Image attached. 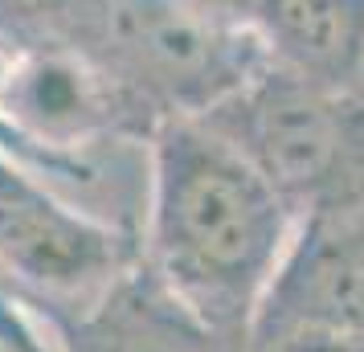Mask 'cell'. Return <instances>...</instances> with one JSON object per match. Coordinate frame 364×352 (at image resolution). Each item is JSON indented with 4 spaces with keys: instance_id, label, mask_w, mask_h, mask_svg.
<instances>
[{
    "instance_id": "6da1fadb",
    "label": "cell",
    "mask_w": 364,
    "mask_h": 352,
    "mask_svg": "<svg viewBox=\"0 0 364 352\" xmlns=\"http://www.w3.org/2000/svg\"><path fill=\"white\" fill-rule=\"evenodd\" d=\"M295 213L209 119H164L144 144L139 262L217 336L250 344Z\"/></svg>"
},
{
    "instance_id": "7a4b0ae2",
    "label": "cell",
    "mask_w": 364,
    "mask_h": 352,
    "mask_svg": "<svg viewBox=\"0 0 364 352\" xmlns=\"http://www.w3.org/2000/svg\"><path fill=\"white\" fill-rule=\"evenodd\" d=\"M0 29L86 58L151 132L209 115L266 62L258 37L217 29L184 0H0Z\"/></svg>"
},
{
    "instance_id": "3957f363",
    "label": "cell",
    "mask_w": 364,
    "mask_h": 352,
    "mask_svg": "<svg viewBox=\"0 0 364 352\" xmlns=\"http://www.w3.org/2000/svg\"><path fill=\"white\" fill-rule=\"evenodd\" d=\"M200 119L262 172L295 221L364 193V86L311 78L266 58Z\"/></svg>"
},
{
    "instance_id": "277c9868",
    "label": "cell",
    "mask_w": 364,
    "mask_h": 352,
    "mask_svg": "<svg viewBox=\"0 0 364 352\" xmlns=\"http://www.w3.org/2000/svg\"><path fill=\"white\" fill-rule=\"evenodd\" d=\"M139 262V234L33 181L0 201V279L46 328L78 316Z\"/></svg>"
},
{
    "instance_id": "5b68a950",
    "label": "cell",
    "mask_w": 364,
    "mask_h": 352,
    "mask_svg": "<svg viewBox=\"0 0 364 352\" xmlns=\"http://www.w3.org/2000/svg\"><path fill=\"white\" fill-rule=\"evenodd\" d=\"M279 340H340L364 348V193L295 221L250 348Z\"/></svg>"
},
{
    "instance_id": "8992f818",
    "label": "cell",
    "mask_w": 364,
    "mask_h": 352,
    "mask_svg": "<svg viewBox=\"0 0 364 352\" xmlns=\"http://www.w3.org/2000/svg\"><path fill=\"white\" fill-rule=\"evenodd\" d=\"M58 352H250L230 336H217L164 295L144 262H135L95 307L50 328Z\"/></svg>"
},
{
    "instance_id": "52a82bcc",
    "label": "cell",
    "mask_w": 364,
    "mask_h": 352,
    "mask_svg": "<svg viewBox=\"0 0 364 352\" xmlns=\"http://www.w3.org/2000/svg\"><path fill=\"white\" fill-rule=\"evenodd\" d=\"M0 352H58L53 332L9 287H0Z\"/></svg>"
},
{
    "instance_id": "ba28073f",
    "label": "cell",
    "mask_w": 364,
    "mask_h": 352,
    "mask_svg": "<svg viewBox=\"0 0 364 352\" xmlns=\"http://www.w3.org/2000/svg\"><path fill=\"white\" fill-rule=\"evenodd\" d=\"M197 17H205L217 29H230V33H250L258 37V21H262L266 0H184Z\"/></svg>"
},
{
    "instance_id": "9c48e42d",
    "label": "cell",
    "mask_w": 364,
    "mask_h": 352,
    "mask_svg": "<svg viewBox=\"0 0 364 352\" xmlns=\"http://www.w3.org/2000/svg\"><path fill=\"white\" fill-rule=\"evenodd\" d=\"M250 352H364L360 344H340V340H279Z\"/></svg>"
},
{
    "instance_id": "30bf717a",
    "label": "cell",
    "mask_w": 364,
    "mask_h": 352,
    "mask_svg": "<svg viewBox=\"0 0 364 352\" xmlns=\"http://www.w3.org/2000/svg\"><path fill=\"white\" fill-rule=\"evenodd\" d=\"M13 50H17V37H9L0 29V86H4V74H9V62H13Z\"/></svg>"
},
{
    "instance_id": "8fae6325",
    "label": "cell",
    "mask_w": 364,
    "mask_h": 352,
    "mask_svg": "<svg viewBox=\"0 0 364 352\" xmlns=\"http://www.w3.org/2000/svg\"><path fill=\"white\" fill-rule=\"evenodd\" d=\"M352 13H356V25H360V37H364V0H352Z\"/></svg>"
}]
</instances>
